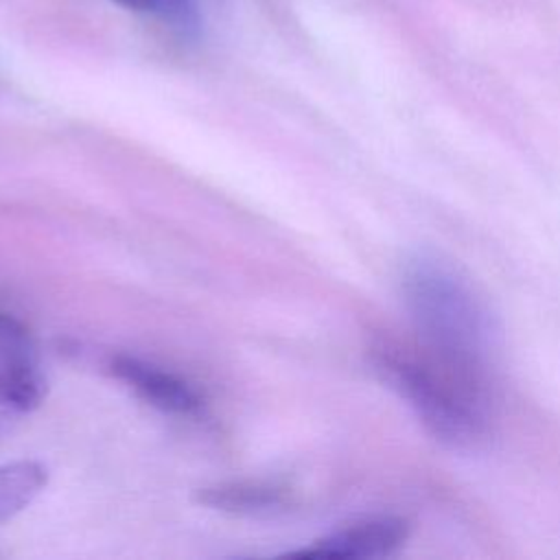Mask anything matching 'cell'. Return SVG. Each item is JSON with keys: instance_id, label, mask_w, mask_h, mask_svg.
<instances>
[{"instance_id": "cell-1", "label": "cell", "mask_w": 560, "mask_h": 560, "mask_svg": "<svg viewBox=\"0 0 560 560\" xmlns=\"http://www.w3.org/2000/svg\"><path fill=\"white\" fill-rule=\"evenodd\" d=\"M374 365L438 442L451 448H477L490 438L497 402L488 368L418 337L378 343Z\"/></svg>"}, {"instance_id": "cell-2", "label": "cell", "mask_w": 560, "mask_h": 560, "mask_svg": "<svg viewBox=\"0 0 560 560\" xmlns=\"http://www.w3.org/2000/svg\"><path fill=\"white\" fill-rule=\"evenodd\" d=\"M402 295L416 337L488 368L499 346V324L486 298L451 262L416 256L402 271Z\"/></svg>"}, {"instance_id": "cell-3", "label": "cell", "mask_w": 560, "mask_h": 560, "mask_svg": "<svg viewBox=\"0 0 560 560\" xmlns=\"http://www.w3.org/2000/svg\"><path fill=\"white\" fill-rule=\"evenodd\" d=\"M46 381L28 328L0 308V409L31 411L44 398Z\"/></svg>"}, {"instance_id": "cell-4", "label": "cell", "mask_w": 560, "mask_h": 560, "mask_svg": "<svg viewBox=\"0 0 560 560\" xmlns=\"http://www.w3.org/2000/svg\"><path fill=\"white\" fill-rule=\"evenodd\" d=\"M107 370L138 398L164 413L197 416L203 409V398L188 381L138 357L114 354L107 359Z\"/></svg>"}, {"instance_id": "cell-5", "label": "cell", "mask_w": 560, "mask_h": 560, "mask_svg": "<svg viewBox=\"0 0 560 560\" xmlns=\"http://www.w3.org/2000/svg\"><path fill=\"white\" fill-rule=\"evenodd\" d=\"M407 540V523L398 516H370L348 523L302 549L308 556L332 558H385Z\"/></svg>"}, {"instance_id": "cell-6", "label": "cell", "mask_w": 560, "mask_h": 560, "mask_svg": "<svg viewBox=\"0 0 560 560\" xmlns=\"http://www.w3.org/2000/svg\"><path fill=\"white\" fill-rule=\"evenodd\" d=\"M195 499L206 508L232 512V514L273 512L282 508L287 501L282 488L271 483H258V481H228V483L199 488Z\"/></svg>"}, {"instance_id": "cell-7", "label": "cell", "mask_w": 560, "mask_h": 560, "mask_svg": "<svg viewBox=\"0 0 560 560\" xmlns=\"http://www.w3.org/2000/svg\"><path fill=\"white\" fill-rule=\"evenodd\" d=\"M48 470L33 459L0 464V523L28 508L46 488Z\"/></svg>"}, {"instance_id": "cell-8", "label": "cell", "mask_w": 560, "mask_h": 560, "mask_svg": "<svg viewBox=\"0 0 560 560\" xmlns=\"http://www.w3.org/2000/svg\"><path fill=\"white\" fill-rule=\"evenodd\" d=\"M129 11L149 15L173 31L195 35L201 26V13L197 0H114Z\"/></svg>"}]
</instances>
